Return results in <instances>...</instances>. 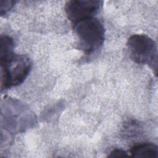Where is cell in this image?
<instances>
[{
	"instance_id": "1",
	"label": "cell",
	"mask_w": 158,
	"mask_h": 158,
	"mask_svg": "<svg viewBox=\"0 0 158 158\" xmlns=\"http://www.w3.org/2000/svg\"><path fill=\"white\" fill-rule=\"evenodd\" d=\"M78 39L79 48L86 54L99 49L104 41L105 30L102 23L94 17L87 18L73 24Z\"/></svg>"
},
{
	"instance_id": "4",
	"label": "cell",
	"mask_w": 158,
	"mask_h": 158,
	"mask_svg": "<svg viewBox=\"0 0 158 158\" xmlns=\"http://www.w3.org/2000/svg\"><path fill=\"white\" fill-rule=\"evenodd\" d=\"M103 2L96 0H71L65 5V14L73 24L94 17L102 6Z\"/></svg>"
},
{
	"instance_id": "3",
	"label": "cell",
	"mask_w": 158,
	"mask_h": 158,
	"mask_svg": "<svg viewBox=\"0 0 158 158\" xmlns=\"http://www.w3.org/2000/svg\"><path fill=\"white\" fill-rule=\"evenodd\" d=\"M127 45L130 56L134 62L148 64L156 72L157 48L152 38L146 35H133L128 38Z\"/></svg>"
},
{
	"instance_id": "2",
	"label": "cell",
	"mask_w": 158,
	"mask_h": 158,
	"mask_svg": "<svg viewBox=\"0 0 158 158\" xmlns=\"http://www.w3.org/2000/svg\"><path fill=\"white\" fill-rule=\"evenodd\" d=\"M30 59L25 55L14 54L1 61V89H8L22 83L31 69Z\"/></svg>"
},
{
	"instance_id": "8",
	"label": "cell",
	"mask_w": 158,
	"mask_h": 158,
	"mask_svg": "<svg viewBox=\"0 0 158 158\" xmlns=\"http://www.w3.org/2000/svg\"><path fill=\"white\" fill-rule=\"evenodd\" d=\"M128 156V155L127 153L121 149H115L112 150L108 156L109 157H125Z\"/></svg>"
},
{
	"instance_id": "6",
	"label": "cell",
	"mask_w": 158,
	"mask_h": 158,
	"mask_svg": "<svg viewBox=\"0 0 158 158\" xmlns=\"http://www.w3.org/2000/svg\"><path fill=\"white\" fill-rule=\"evenodd\" d=\"M14 47V40L8 36H1L0 39V60H4L14 53L13 49Z\"/></svg>"
},
{
	"instance_id": "5",
	"label": "cell",
	"mask_w": 158,
	"mask_h": 158,
	"mask_svg": "<svg viewBox=\"0 0 158 158\" xmlns=\"http://www.w3.org/2000/svg\"><path fill=\"white\" fill-rule=\"evenodd\" d=\"M130 151L131 156L134 157L157 158L158 157V148L152 143H139L133 146Z\"/></svg>"
},
{
	"instance_id": "7",
	"label": "cell",
	"mask_w": 158,
	"mask_h": 158,
	"mask_svg": "<svg viewBox=\"0 0 158 158\" xmlns=\"http://www.w3.org/2000/svg\"><path fill=\"white\" fill-rule=\"evenodd\" d=\"M15 4V1H1V15H3L6 14Z\"/></svg>"
}]
</instances>
